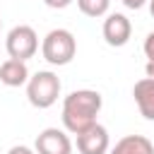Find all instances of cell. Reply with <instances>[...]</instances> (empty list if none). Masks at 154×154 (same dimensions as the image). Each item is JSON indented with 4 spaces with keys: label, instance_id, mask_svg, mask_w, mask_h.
<instances>
[{
    "label": "cell",
    "instance_id": "obj_11",
    "mask_svg": "<svg viewBox=\"0 0 154 154\" xmlns=\"http://www.w3.org/2000/svg\"><path fill=\"white\" fill-rule=\"evenodd\" d=\"M77 7H79V12L82 14H87V17H103L106 12H108V7H111V0H77Z\"/></svg>",
    "mask_w": 154,
    "mask_h": 154
},
{
    "label": "cell",
    "instance_id": "obj_15",
    "mask_svg": "<svg viewBox=\"0 0 154 154\" xmlns=\"http://www.w3.org/2000/svg\"><path fill=\"white\" fill-rule=\"evenodd\" d=\"M7 154H36L34 149H29V147H24V144H14Z\"/></svg>",
    "mask_w": 154,
    "mask_h": 154
},
{
    "label": "cell",
    "instance_id": "obj_17",
    "mask_svg": "<svg viewBox=\"0 0 154 154\" xmlns=\"http://www.w3.org/2000/svg\"><path fill=\"white\" fill-rule=\"evenodd\" d=\"M149 12H152V17H154V0H149Z\"/></svg>",
    "mask_w": 154,
    "mask_h": 154
},
{
    "label": "cell",
    "instance_id": "obj_8",
    "mask_svg": "<svg viewBox=\"0 0 154 154\" xmlns=\"http://www.w3.org/2000/svg\"><path fill=\"white\" fill-rule=\"evenodd\" d=\"M132 96H135V103H137L140 113L147 120H154V79L152 77H142L140 82H135Z\"/></svg>",
    "mask_w": 154,
    "mask_h": 154
},
{
    "label": "cell",
    "instance_id": "obj_14",
    "mask_svg": "<svg viewBox=\"0 0 154 154\" xmlns=\"http://www.w3.org/2000/svg\"><path fill=\"white\" fill-rule=\"evenodd\" d=\"M120 2H123V5L128 7V10H142L147 0H120Z\"/></svg>",
    "mask_w": 154,
    "mask_h": 154
},
{
    "label": "cell",
    "instance_id": "obj_16",
    "mask_svg": "<svg viewBox=\"0 0 154 154\" xmlns=\"http://www.w3.org/2000/svg\"><path fill=\"white\" fill-rule=\"evenodd\" d=\"M144 72H147V77H152V79H154V60H147V65H144Z\"/></svg>",
    "mask_w": 154,
    "mask_h": 154
},
{
    "label": "cell",
    "instance_id": "obj_3",
    "mask_svg": "<svg viewBox=\"0 0 154 154\" xmlns=\"http://www.w3.org/2000/svg\"><path fill=\"white\" fill-rule=\"evenodd\" d=\"M60 96V79L51 70H38L26 82V99L34 108H51Z\"/></svg>",
    "mask_w": 154,
    "mask_h": 154
},
{
    "label": "cell",
    "instance_id": "obj_1",
    "mask_svg": "<svg viewBox=\"0 0 154 154\" xmlns=\"http://www.w3.org/2000/svg\"><path fill=\"white\" fill-rule=\"evenodd\" d=\"M103 106V99L94 89H77L70 91L63 101V125L67 132L77 135L96 123V116Z\"/></svg>",
    "mask_w": 154,
    "mask_h": 154
},
{
    "label": "cell",
    "instance_id": "obj_12",
    "mask_svg": "<svg viewBox=\"0 0 154 154\" xmlns=\"http://www.w3.org/2000/svg\"><path fill=\"white\" fill-rule=\"evenodd\" d=\"M144 55L149 60H154V31L147 34V38H144Z\"/></svg>",
    "mask_w": 154,
    "mask_h": 154
},
{
    "label": "cell",
    "instance_id": "obj_9",
    "mask_svg": "<svg viewBox=\"0 0 154 154\" xmlns=\"http://www.w3.org/2000/svg\"><path fill=\"white\" fill-rule=\"evenodd\" d=\"M0 82L5 87H22L29 82V67L24 60H17V58H7L2 65H0Z\"/></svg>",
    "mask_w": 154,
    "mask_h": 154
},
{
    "label": "cell",
    "instance_id": "obj_10",
    "mask_svg": "<svg viewBox=\"0 0 154 154\" xmlns=\"http://www.w3.org/2000/svg\"><path fill=\"white\" fill-rule=\"evenodd\" d=\"M108 154H154V144L144 135H125L111 147Z\"/></svg>",
    "mask_w": 154,
    "mask_h": 154
},
{
    "label": "cell",
    "instance_id": "obj_5",
    "mask_svg": "<svg viewBox=\"0 0 154 154\" xmlns=\"http://www.w3.org/2000/svg\"><path fill=\"white\" fill-rule=\"evenodd\" d=\"M111 147V140H108V130L99 123L89 125L87 130L77 132V149L79 154H106Z\"/></svg>",
    "mask_w": 154,
    "mask_h": 154
},
{
    "label": "cell",
    "instance_id": "obj_2",
    "mask_svg": "<svg viewBox=\"0 0 154 154\" xmlns=\"http://www.w3.org/2000/svg\"><path fill=\"white\" fill-rule=\"evenodd\" d=\"M77 53V41L67 29H51L41 41V55L51 65H67Z\"/></svg>",
    "mask_w": 154,
    "mask_h": 154
},
{
    "label": "cell",
    "instance_id": "obj_13",
    "mask_svg": "<svg viewBox=\"0 0 154 154\" xmlns=\"http://www.w3.org/2000/svg\"><path fill=\"white\" fill-rule=\"evenodd\" d=\"M43 2H46L48 7H53V10H65L72 0H43Z\"/></svg>",
    "mask_w": 154,
    "mask_h": 154
},
{
    "label": "cell",
    "instance_id": "obj_18",
    "mask_svg": "<svg viewBox=\"0 0 154 154\" xmlns=\"http://www.w3.org/2000/svg\"><path fill=\"white\" fill-rule=\"evenodd\" d=\"M0 26H2V22H0Z\"/></svg>",
    "mask_w": 154,
    "mask_h": 154
},
{
    "label": "cell",
    "instance_id": "obj_6",
    "mask_svg": "<svg viewBox=\"0 0 154 154\" xmlns=\"http://www.w3.org/2000/svg\"><path fill=\"white\" fill-rule=\"evenodd\" d=\"M36 154H72V142L65 130L46 128L36 135Z\"/></svg>",
    "mask_w": 154,
    "mask_h": 154
},
{
    "label": "cell",
    "instance_id": "obj_7",
    "mask_svg": "<svg viewBox=\"0 0 154 154\" xmlns=\"http://www.w3.org/2000/svg\"><path fill=\"white\" fill-rule=\"evenodd\" d=\"M101 31H103V38H106L108 46L120 48V46H125V43L130 41L132 24H130V19H128L125 14L113 12V14H108V17L103 19V29H101Z\"/></svg>",
    "mask_w": 154,
    "mask_h": 154
},
{
    "label": "cell",
    "instance_id": "obj_4",
    "mask_svg": "<svg viewBox=\"0 0 154 154\" xmlns=\"http://www.w3.org/2000/svg\"><path fill=\"white\" fill-rule=\"evenodd\" d=\"M5 48H7L10 58H17V60H24L26 63L38 51V36H36V31L29 24H19V26L10 29L7 41H5Z\"/></svg>",
    "mask_w": 154,
    "mask_h": 154
}]
</instances>
